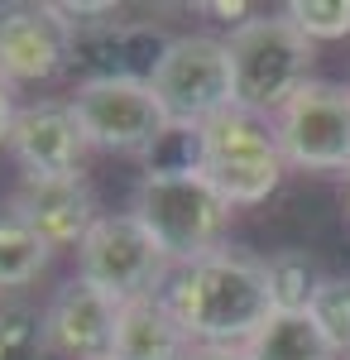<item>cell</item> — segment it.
Here are the masks:
<instances>
[{"label":"cell","instance_id":"obj_1","mask_svg":"<svg viewBox=\"0 0 350 360\" xmlns=\"http://www.w3.org/2000/svg\"><path fill=\"white\" fill-rule=\"evenodd\" d=\"M163 298L192 346H245L273 317L264 259L235 245L178 264L163 283Z\"/></svg>","mask_w":350,"mask_h":360},{"label":"cell","instance_id":"obj_2","mask_svg":"<svg viewBox=\"0 0 350 360\" xmlns=\"http://www.w3.org/2000/svg\"><path fill=\"white\" fill-rule=\"evenodd\" d=\"M231 212L235 207L197 173V164H149L130 193V217L154 236L173 269L221 250Z\"/></svg>","mask_w":350,"mask_h":360},{"label":"cell","instance_id":"obj_3","mask_svg":"<svg viewBox=\"0 0 350 360\" xmlns=\"http://www.w3.org/2000/svg\"><path fill=\"white\" fill-rule=\"evenodd\" d=\"M235 106L249 115H278L302 86L312 82L317 44L288 15H249L226 34Z\"/></svg>","mask_w":350,"mask_h":360},{"label":"cell","instance_id":"obj_4","mask_svg":"<svg viewBox=\"0 0 350 360\" xmlns=\"http://www.w3.org/2000/svg\"><path fill=\"white\" fill-rule=\"evenodd\" d=\"M197 173L212 183L231 207H259L278 193L288 159L278 149L269 115H249L231 106L212 125L197 130Z\"/></svg>","mask_w":350,"mask_h":360},{"label":"cell","instance_id":"obj_5","mask_svg":"<svg viewBox=\"0 0 350 360\" xmlns=\"http://www.w3.org/2000/svg\"><path fill=\"white\" fill-rule=\"evenodd\" d=\"M149 91L159 96L163 115L178 135H197L202 125H212L216 115H226L235 106L226 39H212V34L168 39L163 58L149 72Z\"/></svg>","mask_w":350,"mask_h":360},{"label":"cell","instance_id":"obj_6","mask_svg":"<svg viewBox=\"0 0 350 360\" xmlns=\"http://www.w3.org/2000/svg\"><path fill=\"white\" fill-rule=\"evenodd\" d=\"M67 106H72V115H77V125L91 149L154 154L173 135L159 96L139 77H91V82H77V91L67 96Z\"/></svg>","mask_w":350,"mask_h":360},{"label":"cell","instance_id":"obj_7","mask_svg":"<svg viewBox=\"0 0 350 360\" xmlns=\"http://www.w3.org/2000/svg\"><path fill=\"white\" fill-rule=\"evenodd\" d=\"M173 274L168 255L154 245V236L130 217L115 212L86 231V240L77 245V278H86L91 288H101L115 303H130L144 293H163V283Z\"/></svg>","mask_w":350,"mask_h":360},{"label":"cell","instance_id":"obj_8","mask_svg":"<svg viewBox=\"0 0 350 360\" xmlns=\"http://www.w3.org/2000/svg\"><path fill=\"white\" fill-rule=\"evenodd\" d=\"M273 135L288 168L350 173V86L307 82L273 115Z\"/></svg>","mask_w":350,"mask_h":360},{"label":"cell","instance_id":"obj_9","mask_svg":"<svg viewBox=\"0 0 350 360\" xmlns=\"http://www.w3.org/2000/svg\"><path fill=\"white\" fill-rule=\"evenodd\" d=\"M72 68V29L58 20L53 0L0 5V82H53Z\"/></svg>","mask_w":350,"mask_h":360},{"label":"cell","instance_id":"obj_10","mask_svg":"<svg viewBox=\"0 0 350 360\" xmlns=\"http://www.w3.org/2000/svg\"><path fill=\"white\" fill-rule=\"evenodd\" d=\"M86 135L67 101H34L20 106L10 130V154L25 168V178H77L86 159Z\"/></svg>","mask_w":350,"mask_h":360},{"label":"cell","instance_id":"obj_11","mask_svg":"<svg viewBox=\"0 0 350 360\" xmlns=\"http://www.w3.org/2000/svg\"><path fill=\"white\" fill-rule=\"evenodd\" d=\"M20 221H29L53 250H67V245H82L86 231L101 221L96 212V193L86 178H25L10 202H5Z\"/></svg>","mask_w":350,"mask_h":360},{"label":"cell","instance_id":"obj_12","mask_svg":"<svg viewBox=\"0 0 350 360\" xmlns=\"http://www.w3.org/2000/svg\"><path fill=\"white\" fill-rule=\"evenodd\" d=\"M48 346L63 360H110V341H115V317L120 303L106 298L101 288H91L86 278H67L58 288L48 307Z\"/></svg>","mask_w":350,"mask_h":360},{"label":"cell","instance_id":"obj_13","mask_svg":"<svg viewBox=\"0 0 350 360\" xmlns=\"http://www.w3.org/2000/svg\"><path fill=\"white\" fill-rule=\"evenodd\" d=\"M188 351H192V341L178 327V317H173L163 293H144V298L120 303L110 360H188Z\"/></svg>","mask_w":350,"mask_h":360},{"label":"cell","instance_id":"obj_14","mask_svg":"<svg viewBox=\"0 0 350 360\" xmlns=\"http://www.w3.org/2000/svg\"><path fill=\"white\" fill-rule=\"evenodd\" d=\"M249 360H336L331 341L307 312H273L259 332L245 341Z\"/></svg>","mask_w":350,"mask_h":360},{"label":"cell","instance_id":"obj_15","mask_svg":"<svg viewBox=\"0 0 350 360\" xmlns=\"http://www.w3.org/2000/svg\"><path fill=\"white\" fill-rule=\"evenodd\" d=\"M48 264H53V245L10 207H0V293L29 288Z\"/></svg>","mask_w":350,"mask_h":360},{"label":"cell","instance_id":"obj_16","mask_svg":"<svg viewBox=\"0 0 350 360\" xmlns=\"http://www.w3.org/2000/svg\"><path fill=\"white\" fill-rule=\"evenodd\" d=\"M264 278H269V298H273V312H307L317 288L326 283L322 264L307 255V250H273L264 259Z\"/></svg>","mask_w":350,"mask_h":360},{"label":"cell","instance_id":"obj_17","mask_svg":"<svg viewBox=\"0 0 350 360\" xmlns=\"http://www.w3.org/2000/svg\"><path fill=\"white\" fill-rule=\"evenodd\" d=\"M48 317L25 298H0V360H48Z\"/></svg>","mask_w":350,"mask_h":360},{"label":"cell","instance_id":"obj_18","mask_svg":"<svg viewBox=\"0 0 350 360\" xmlns=\"http://www.w3.org/2000/svg\"><path fill=\"white\" fill-rule=\"evenodd\" d=\"M307 317L322 327L336 356H350V278H326L307 307Z\"/></svg>","mask_w":350,"mask_h":360},{"label":"cell","instance_id":"obj_19","mask_svg":"<svg viewBox=\"0 0 350 360\" xmlns=\"http://www.w3.org/2000/svg\"><path fill=\"white\" fill-rule=\"evenodd\" d=\"M283 15H288L312 44L346 39L350 34V0H288Z\"/></svg>","mask_w":350,"mask_h":360},{"label":"cell","instance_id":"obj_20","mask_svg":"<svg viewBox=\"0 0 350 360\" xmlns=\"http://www.w3.org/2000/svg\"><path fill=\"white\" fill-rule=\"evenodd\" d=\"M20 120V106H15V86L0 82V144H10V130Z\"/></svg>","mask_w":350,"mask_h":360},{"label":"cell","instance_id":"obj_21","mask_svg":"<svg viewBox=\"0 0 350 360\" xmlns=\"http://www.w3.org/2000/svg\"><path fill=\"white\" fill-rule=\"evenodd\" d=\"M188 360H249L245 346H192Z\"/></svg>","mask_w":350,"mask_h":360},{"label":"cell","instance_id":"obj_22","mask_svg":"<svg viewBox=\"0 0 350 360\" xmlns=\"http://www.w3.org/2000/svg\"><path fill=\"white\" fill-rule=\"evenodd\" d=\"M346 202H350V173H346Z\"/></svg>","mask_w":350,"mask_h":360},{"label":"cell","instance_id":"obj_23","mask_svg":"<svg viewBox=\"0 0 350 360\" xmlns=\"http://www.w3.org/2000/svg\"><path fill=\"white\" fill-rule=\"evenodd\" d=\"M346 360H350V356H346Z\"/></svg>","mask_w":350,"mask_h":360}]
</instances>
